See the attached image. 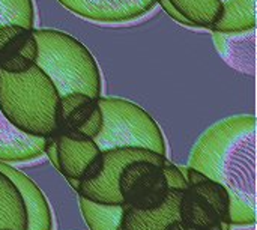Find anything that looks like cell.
Segmentation results:
<instances>
[{"label":"cell","mask_w":257,"mask_h":230,"mask_svg":"<svg viewBox=\"0 0 257 230\" xmlns=\"http://www.w3.org/2000/svg\"><path fill=\"white\" fill-rule=\"evenodd\" d=\"M188 167L221 184L230 199L256 208V118H226L208 128L194 145Z\"/></svg>","instance_id":"obj_1"},{"label":"cell","mask_w":257,"mask_h":230,"mask_svg":"<svg viewBox=\"0 0 257 230\" xmlns=\"http://www.w3.org/2000/svg\"><path fill=\"white\" fill-rule=\"evenodd\" d=\"M59 93L36 65L23 74L0 69V113L18 131L50 139L56 136Z\"/></svg>","instance_id":"obj_2"},{"label":"cell","mask_w":257,"mask_h":230,"mask_svg":"<svg viewBox=\"0 0 257 230\" xmlns=\"http://www.w3.org/2000/svg\"><path fill=\"white\" fill-rule=\"evenodd\" d=\"M38 44L35 65L47 74L59 96L84 93L93 99L101 96V74L92 53L74 36L54 30H33Z\"/></svg>","instance_id":"obj_3"},{"label":"cell","mask_w":257,"mask_h":230,"mask_svg":"<svg viewBox=\"0 0 257 230\" xmlns=\"http://www.w3.org/2000/svg\"><path fill=\"white\" fill-rule=\"evenodd\" d=\"M96 101L102 113V128L93 143L101 152L136 148L166 157L163 131L146 110L122 98L99 96Z\"/></svg>","instance_id":"obj_4"},{"label":"cell","mask_w":257,"mask_h":230,"mask_svg":"<svg viewBox=\"0 0 257 230\" xmlns=\"http://www.w3.org/2000/svg\"><path fill=\"white\" fill-rule=\"evenodd\" d=\"M102 164L95 179L89 182H80L77 193L80 197L102 205H123L119 194V176L122 170L134 161H149L163 166L166 157L155 152L136 148H119L101 152Z\"/></svg>","instance_id":"obj_5"},{"label":"cell","mask_w":257,"mask_h":230,"mask_svg":"<svg viewBox=\"0 0 257 230\" xmlns=\"http://www.w3.org/2000/svg\"><path fill=\"white\" fill-rule=\"evenodd\" d=\"M117 187L123 206L139 211L158 209L170 193L161 166L149 161L128 164L119 176Z\"/></svg>","instance_id":"obj_6"},{"label":"cell","mask_w":257,"mask_h":230,"mask_svg":"<svg viewBox=\"0 0 257 230\" xmlns=\"http://www.w3.org/2000/svg\"><path fill=\"white\" fill-rule=\"evenodd\" d=\"M56 134L77 140H93L102 128V113L98 101L84 93H69L59 99Z\"/></svg>","instance_id":"obj_7"},{"label":"cell","mask_w":257,"mask_h":230,"mask_svg":"<svg viewBox=\"0 0 257 230\" xmlns=\"http://www.w3.org/2000/svg\"><path fill=\"white\" fill-rule=\"evenodd\" d=\"M74 14L101 23L131 21L149 12L157 0H59Z\"/></svg>","instance_id":"obj_8"},{"label":"cell","mask_w":257,"mask_h":230,"mask_svg":"<svg viewBox=\"0 0 257 230\" xmlns=\"http://www.w3.org/2000/svg\"><path fill=\"white\" fill-rule=\"evenodd\" d=\"M38 57V44L32 29L17 24L0 27V69L8 74L29 71Z\"/></svg>","instance_id":"obj_9"},{"label":"cell","mask_w":257,"mask_h":230,"mask_svg":"<svg viewBox=\"0 0 257 230\" xmlns=\"http://www.w3.org/2000/svg\"><path fill=\"white\" fill-rule=\"evenodd\" d=\"M0 172L15 185L21 196L27 215V230L53 229L51 209L41 188L27 175L6 163H0Z\"/></svg>","instance_id":"obj_10"},{"label":"cell","mask_w":257,"mask_h":230,"mask_svg":"<svg viewBox=\"0 0 257 230\" xmlns=\"http://www.w3.org/2000/svg\"><path fill=\"white\" fill-rule=\"evenodd\" d=\"M54 142L57 152V170L66 176V179L80 181L87 166L101 152L93 140H77L56 134Z\"/></svg>","instance_id":"obj_11"},{"label":"cell","mask_w":257,"mask_h":230,"mask_svg":"<svg viewBox=\"0 0 257 230\" xmlns=\"http://www.w3.org/2000/svg\"><path fill=\"white\" fill-rule=\"evenodd\" d=\"M47 139L27 136L14 128L0 113V163H26L44 154Z\"/></svg>","instance_id":"obj_12"},{"label":"cell","mask_w":257,"mask_h":230,"mask_svg":"<svg viewBox=\"0 0 257 230\" xmlns=\"http://www.w3.org/2000/svg\"><path fill=\"white\" fill-rule=\"evenodd\" d=\"M182 191L170 190L163 206L152 211H139L125 208L120 229L122 230H164L172 221L179 220V200Z\"/></svg>","instance_id":"obj_13"},{"label":"cell","mask_w":257,"mask_h":230,"mask_svg":"<svg viewBox=\"0 0 257 230\" xmlns=\"http://www.w3.org/2000/svg\"><path fill=\"white\" fill-rule=\"evenodd\" d=\"M215 45L220 54L232 66L242 72L253 74L254 69V45H256V29L238 33H220L212 32Z\"/></svg>","instance_id":"obj_14"},{"label":"cell","mask_w":257,"mask_h":230,"mask_svg":"<svg viewBox=\"0 0 257 230\" xmlns=\"http://www.w3.org/2000/svg\"><path fill=\"white\" fill-rule=\"evenodd\" d=\"M179 220L191 230H229L214 209L191 188L184 190L181 194Z\"/></svg>","instance_id":"obj_15"},{"label":"cell","mask_w":257,"mask_h":230,"mask_svg":"<svg viewBox=\"0 0 257 230\" xmlns=\"http://www.w3.org/2000/svg\"><path fill=\"white\" fill-rule=\"evenodd\" d=\"M256 29V0L223 2V12L212 26V32L238 33Z\"/></svg>","instance_id":"obj_16"},{"label":"cell","mask_w":257,"mask_h":230,"mask_svg":"<svg viewBox=\"0 0 257 230\" xmlns=\"http://www.w3.org/2000/svg\"><path fill=\"white\" fill-rule=\"evenodd\" d=\"M0 229L27 230V215L15 185L0 172Z\"/></svg>","instance_id":"obj_17"},{"label":"cell","mask_w":257,"mask_h":230,"mask_svg":"<svg viewBox=\"0 0 257 230\" xmlns=\"http://www.w3.org/2000/svg\"><path fill=\"white\" fill-rule=\"evenodd\" d=\"M193 27L212 29L223 12V0H169Z\"/></svg>","instance_id":"obj_18"},{"label":"cell","mask_w":257,"mask_h":230,"mask_svg":"<svg viewBox=\"0 0 257 230\" xmlns=\"http://www.w3.org/2000/svg\"><path fill=\"white\" fill-rule=\"evenodd\" d=\"M81 215L90 230H117L120 227L123 205H102L80 197Z\"/></svg>","instance_id":"obj_19"},{"label":"cell","mask_w":257,"mask_h":230,"mask_svg":"<svg viewBox=\"0 0 257 230\" xmlns=\"http://www.w3.org/2000/svg\"><path fill=\"white\" fill-rule=\"evenodd\" d=\"M191 188L196 194H199L217 214V217L221 220V223L224 226H230L229 224V208H230V194L229 191L218 182L211 181V179H205L203 182L194 185V187H188Z\"/></svg>","instance_id":"obj_20"},{"label":"cell","mask_w":257,"mask_h":230,"mask_svg":"<svg viewBox=\"0 0 257 230\" xmlns=\"http://www.w3.org/2000/svg\"><path fill=\"white\" fill-rule=\"evenodd\" d=\"M35 11L32 0H0V27L17 24L33 30Z\"/></svg>","instance_id":"obj_21"},{"label":"cell","mask_w":257,"mask_h":230,"mask_svg":"<svg viewBox=\"0 0 257 230\" xmlns=\"http://www.w3.org/2000/svg\"><path fill=\"white\" fill-rule=\"evenodd\" d=\"M163 173H164V178L167 181V185H169V190H175V191H184L188 188L187 185V181H185V176L184 173L173 164L170 163L167 158L164 160L163 166Z\"/></svg>","instance_id":"obj_22"},{"label":"cell","mask_w":257,"mask_h":230,"mask_svg":"<svg viewBox=\"0 0 257 230\" xmlns=\"http://www.w3.org/2000/svg\"><path fill=\"white\" fill-rule=\"evenodd\" d=\"M157 3H160V5H161V8H163V9H164V11H166V12H167V14L175 20V21H178V23H181V24H185V26L193 27V26H191V23H190L188 20H185V18H184V17H182V15H181V14H179V12H178V11L170 5V2H169V0H157Z\"/></svg>","instance_id":"obj_23"},{"label":"cell","mask_w":257,"mask_h":230,"mask_svg":"<svg viewBox=\"0 0 257 230\" xmlns=\"http://www.w3.org/2000/svg\"><path fill=\"white\" fill-rule=\"evenodd\" d=\"M164 230H191L188 229L181 220H176V221H172L170 224H167L166 227H164Z\"/></svg>","instance_id":"obj_24"},{"label":"cell","mask_w":257,"mask_h":230,"mask_svg":"<svg viewBox=\"0 0 257 230\" xmlns=\"http://www.w3.org/2000/svg\"><path fill=\"white\" fill-rule=\"evenodd\" d=\"M0 230H11V229H0Z\"/></svg>","instance_id":"obj_25"},{"label":"cell","mask_w":257,"mask_h":230,"mask_svg":"<svg viewBox=\"0 0 257 230\" xmlns=\"http://www.w3.org/2000/svg\"><path fill=\"white\" fill-rule=\"evenodd\" d=\"M117 230H122V229H120V227H119V229H117Z\"/></svg>","instance_id":"obj_26"},{"label":"cell","mask_w":257,"mask_h":230,"mask_svg":"<svg viewBox=\"0 0 257 230\" xmlns=\"http://www.w3.org/2000/svg\"><path fill=\"white\" fill-rule=\"evenodd\" d=\"M223 2H227V0H223Z\"/></svg>","instance_id":"obj_27"},{"label":"cell","mask_w":257,"mask_h":230,"mask_svg":"<svg viewBox=\"0 0 257 230\" xmlns=\"http://www.w3.org/2000/svg\"><path fill=\"white\" fill-rule=\"evenodd\" d=\"M220 230H221V229H220Z\"/></svg>","instance_id":"obj_28"}]
</instances>
